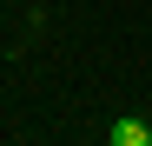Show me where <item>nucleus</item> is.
<instances>
[{"instance_id":"nucleus-1","label":"nucleus","mask_w":152,"mask_h":146,"mask_svg":"<svg viewBox=\"0 0 152 146\" xmlns=\"http://www.w3.org/2000/svg\"><path fill=\"white\" fill-rule=\"evenodd\" d=\"M106 139H113V146H152V126L126 113V119H113V126H106Z\"/></svg>"}]
</instances>
